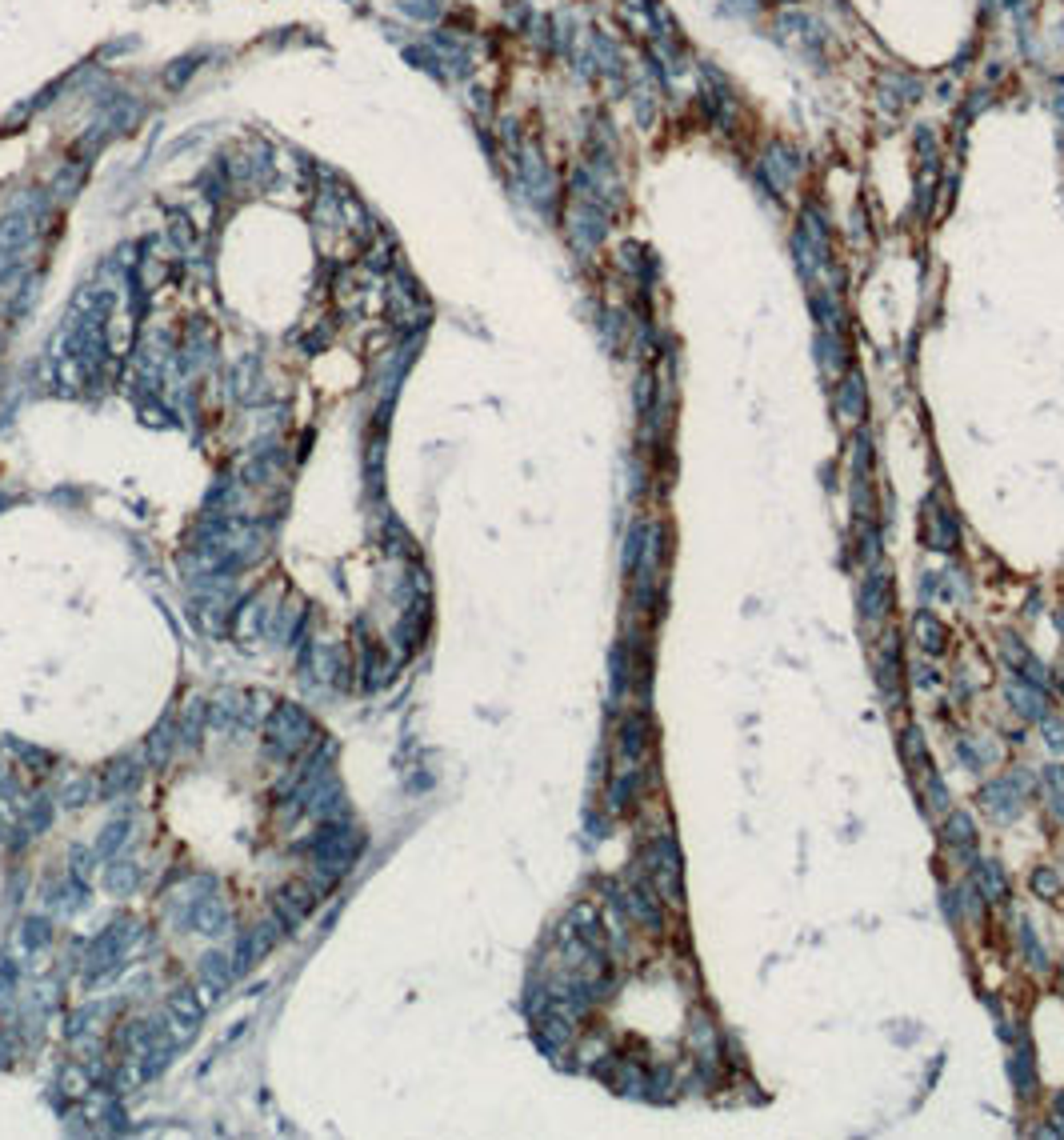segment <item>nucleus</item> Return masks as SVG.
<instances>
[{"instance_id": "f257e3e1", "label": "nucleus", "mask_w": 1064, "mask_h": 1140, "mask_svg": "<svg viewBox=\"0 0 1064 1140\" xmlns=\"http://www.w3.org/2000/svg\"><path fill=\"white\" fill-rule=\"evenodd\" d=\"M645 869H648V881L657 885L660 900H664L669 908H684V881H681L684 857H681L676 837H672V828H664V832H657V837L648 840Z\"/></svg>"}, {"instance_id": "f03ea898", "label": "nucleus", "mask_w": 1064, "mask_h": 1140, "mask_svg": "<svg viewBox=\"0 0 1064 1140\" xmlns=\"http://www.w3.org/2000/svg\"><path fill=\"white\" fill-rule=\"evenodd\" d=\"M1032 792H1036V772L1032 768H1008L1005 777L988 780L981 789V804L996 825H1012L1024 813V804L1032 801Z\"/></svg>"}, {"instance_id": "7ed1b4c3", "label": "nucleus", "mask_w": 1064, "mask_h": 1140, "mask_svg": "<svg viewBox=\"0 0 1064 1140\" xmlns=\"http://www.w3.org/2000/svg\"><path fill=\"white\" fill-rule=\"evenodd\" d=\"M856 608H860V620L868 629H880L892 613V569L872 560L865 572V581L856 588Z\"/></svg>"}, {"instance_id": "20e7f679", "label": "nucleus", "mask_w": 1064, "mask_h": 1140, "mask_svg": "<svg viewBox=\"0 0 1064 1140\" xmlns=\"http://www.w3.org/2000/svg\"><path fill=\"white\" fill-rule=\"evenodd\" d=\"M877 688L896 704L904 692V652H901V632H884L877 644Z\"/></svg>"}, {"instance_id": "39448f33", "label": "nucleus", "mask_w": 1064, "mask_h": 1140, "mask_svg": "<svg viewBox=\"0 0 1064 1140\" xmlns=\"http://www.w3.org/2000/svg\"><path fill=\"white\" fill-rule=\"evenodd\" d=\"M648 748H652V721L645 712H628L621 721V733H616V753H621V765L625 768H645Z\"/></svg>"}, {"instance_id": "423d86ee", "label": "nucleus", "mask_w": 1064, "mask_h": 1140, "mask_svg": "<svg viewBox=\"0 0 1064 1140\" xmlns=\"http://www.w3.org/2000/svg\"><path fill=\"white\" fill-rule=\"evenodd\" d=\"M925 545L933 552H957L960 548V524H957V512L949 504H933L928 501L925 509Z\"/></svg>"}, {"instance_id": "0eeeda50", "label": "nucleus", "mask_w": 1064, "mask_h": 1140, "mask_svg": "<svg viewBox=\"0 0 1064 1140\" xmlns=\"http://www.w3.org/2000/svg\"><path fill=\"white\" fill-rule=\"evenodd\" d=\"M268 733H272L277 745H284V753H297V748L313 736V721H309L297 704H284V709H277V716H272V724H268Z\"/></svg>"}, {"instance_id": "6e6552de", "label": "nucleus", "mask_w": 1064, "mask_h": 1140, "mask_svg": "<svg viewBox=\"0 0 1064 1140\" xmlns=\"http://www.w3.org/2000/svg\"><path fill=\"white\" fill-rule=\"evenodd\" d=\"M1008 700H1012V709H1017V716H1024V721H1036L1041 724L1044 716H1049V688H1041V685H1032V680H1008Z\"/></svg>"}, {"instance_id": "1a4fd4ad", "label": "nucleus", "mask_w": 1064, "mask_h": 1140, "mask_svg": "<svg viewBox=\"0 0 1064 1140\" xmlns=\"http://www.w3.org/2000/svg\"><path fill=\"white\" fill-rule=\"evenodd\" d=\"M940 840H945L949 849H957L964 861H976V825H972V816L964 813V808H952V813H945Z\"/></svg>"}, {"instance_id": "9d476101", "label": "nucleus", "mask_w": 1064, "mask_h": 1140, "mask_svg": "<svg viewBox=\"0 0 1064 1140\" xmlns=\"http://www.w3.org/2000/svg\"><path fill=\"white\" fill-rule=\"evenodd\" d=\"M972 885L984 896V905H1005L1008 900V876L996 861H972Z\"/></svg>"}, {"instance_id": "9b49d317", "label": "nucleus", "mask_w": 1064, "mask_h": 1140, "mask_svg": "<svg viewBox=\"0 0 1064 1140\" xmlns=\"http://www.w3.org/2000/svg\"><path fill=\"white\" fill-rule=\"evenodd\" d=\"M913 637H916V644H920L928 656L945 652V644H949V632H945V625L937 620V613H933V608H916V613H913Z\"/></svg>"}, {"instance_id": "f8f14e48", "label": "nucleus", "mask_w": 1064, "mask_h": 1140, "mask_svg": "<svg viewBox=\"0 0 1064 1140\" xmlns=\"http://www.w3.org/2000/svg\"><path fill=\"white\" fill-rule=\"evenodd\" d=\"M901 753H904V765L913 768V777H928L933 772V757H928V741H925V733L916 729V724H908L901 733Z\"/></svg>"}, {"instance_id": "ddd939ff", "label": "nucleus", "mask_w": 1064, "mask_h": 1140, "mask_svg": "<svg viewBox=\"0 0 1064 1140\" xmlns=\"http://www.w3.org/2000/svg\"><path fill=\"white\" fill-rule=\"evenodd\" d=\"M1036 792H1041L1044 801H1049L1053 816L1064 825V765H1049V768H1041V777H1036Z\"/></svg>"}, {"instance_id": "4468645a", "label": "nucleus", "mask_w": 1064, "mask_h": 1140, "mask_svg": "<svg viewBox=\"0 0 1064 1140\" xmlns=\"http://www.w3.org/2000/svg\"><path fill=\"white\" fill-rule=\"evenodd\" d=\"M957 757L972 768V772H984V768L996 760V745L984 741V736H969V741H957Z\"/></svg>"}, {"instance_id": "2eb2a0df", "label": "nucleus", "mask_w": 1064, "mask_h": 1140, "mask_svg": "<svg viewBox=\"0 0 1064 1140\" xmlns=\"http://www.w3.org/2000/svg\"><path fill=\"white\" fill-rule=\"evenodd\" d=\"M628 661H633V644H628V640H621V644L613 649V697H625V692H628V680L637 676Z\"/></svg>"}, {"instance_id": "dca6fc26", "label": "nucleus", "mask_w": 1064, "mask_h": 1140, "mask_svg": "<svg viewBox=\"0 0 1064 1140\" xmlns=\"http://www.w3.org/2000/svg\"><path fill=\"white\" fill-rule=\"evenodd\" d=\"M645 540H648V521H637L633 528H628L625 552H621V569H625V576L637 572V560H640V552H645Z\"/></svg>"}, {"instance_id": "f3484780", "label": "nucleus", "mask_w": 1064, "mask_h": 1140, "mask_svg": "<svg viewBox=\"0 0 1064 1140\" xmlns=\"http://www.w3.org/2000/svg\"><path fill=\"white\" fill-rule=\"evenodd\" d=\"M1020 953H1024V960H1029L1036 972H1044V968H1049V953H1044L1041 936L1032 932L1029 920H1020Z\"/></svg>"}, {"instance_id": "a211bd4d", "label": "nucleus", "mask_w": 1064, "mask_h": 1140, "mask_svg": "<svg viewBox=\"0 0 1064 1140\" xmlns=\"http://www.w3.org/2000/svg\"><path fill=\"white\" fill-rule=\"evenodd\" d=\"M1029 885H1032V893L1041 896V900H1056V896L1064 893V881H1061V873H1056V869H1049V864H1041V869H1032Z\"/></svg>"}, {"instance_id": "6ab92c4d", "label": "nucleus", "mask_w": 1064, "mask_h": 1140, "mask_svg": "<svg viewBox=\"0 0 1064 1140\" xmlns=\"http://www.w3.org/2000/svg\"><path fill=\"white\" fill-rule=\"evenodd\" d=\"M224 920H229V912H224L220 900H205V905L193 908V924H197V932H220Z\"/></svg>"}, {"instance_id": "aec40b11", "label": "nucleus", "mask_w": 1064, "mask_h": 1140, "mask_svg": "<svg viewBox=\"0 0 1064 1140\" xmlns=\"http://www.w3.org/2000/svg\"><path fill=\"white\" fill-rule=\"evenodd\" d=\"M1000 656H1005V664L1012 668V673H1017V668H1020L1024 661H1029L1032 652H1029V644H1024V640H1020L1017 632H1005V637H1000Z\"/></svg>"}, {"instance_id": "412c9836", "label": "nucleus", "mask_w": 1064, "mask_h": 1140, "mask_svg": "<svg viewBox=\"0 0 1064 1140\" xmlns=\"http://www.w3.org/2000/svg\"><path fill=\"white\" fill-rule=\"evenodd\" d=\"M1008 1076H1012V1084H1017L1020 1093H1029V1088H1032V1057H1029V1048H1020L1017 1057L1008 1060Z\"/></svg>"}, {"instance_id": "4be33fe9", "label": "nucleus", "mask_w": 1064, "mask_h": 1140, "mask_svg": "<svg viewBox=\"0 0 1064 1140\" xmlns=\"http://www.w3.org/2000/svg\"><path fill=\"white\" fill-rule=\"evenodd\" d=\"M137 784V768L132 765H113V772H108V780H105V796H116L120 789H132Z\"/></svg>"}, {"instance_id": "5701e85b", "label": "nucleus", "mask_w": 1064, "mask_h": 1140, "mask_svg": "<svg viewBox=\"0 0 1064 1140\" xmlns=\"http://www.w3.org/2000/svg\"><path fill=\"white\" fill-rule=\"evenodd\" d=\"M925 796H928V808H933V813H949V789H945V780L933 777V772L925 777Z\"/></svg>"}, {"instance_id": "b1692460", "label": "nucleus", "mask_w": 1064, "mask_h": 1140, "mask_svg": "<svg viewBox=\"0 0 1064 1140\" xmlns=\"http://www.w3.org/2000/svg\"><path fill=\"white\" fill-rule=\"evenodd\" d=\"M1041 729H1044V745L1053 748V753H1064V721H1061V716H1053V712H1049V716L1041 721Z\"/></svg>"}, {"instance_id": "393cba45", "label": "nucleus", "mask_w": 1064, "mask_h": 1140, "mask_svg": "<svg viewBox=\"0 0 1064 1140\" xmlns=\"http://www.w3.org/2000/svg\"><path fill=\"white\" fill-rule=\"evenodd\" d=\"M28 929H33V932H24V941H28V944H45V941H48V929H45V920H33Z\"/></svg>"}, {"instance_id": "a878e982", "label": "nucleus", "mask_w": 1064, "mask_h": 1140, "mask_svg": "<svg viewBox=\"0 0 1064 1140\" xmlns=\"http://www.w3.org/2000/svg\"><path fill=\"white\" fill-rule=\"evenodd\" d=\"M916 685L933 688V685H940V676H933V668H925V664H920V668H916Z\"/></svg>"}, {"instance_id": "bb28decb", "label": "nucleus", "mask_w": 1064, "mask_h": 1140, "mask_svg": "<svg viewBox=\"0 0 1064 1140\" xmlns=\"http://www.w3.org/2000/svg\"><path fill=\"white\" fill-rule=\"evenodd\" d=\"M1056 1120H1061V1132H1064V1093L1056 1096Z\"/></svg>"}, {"instance_id": "cd10ccee", "label": "nucleus", "mask_w": 1064, "mask_h": 1140, "mask_svg": "<svg viewBox=\"0 0 1064 1140\" xmlns=\"http://www.w3.org/2000/svg\"><path fill=\"white\" fill-rule=\"evenodd\" d=\"M1056 629L1064 632V608H1061V613H1056Z\"/></svg>"}]
</instances>
